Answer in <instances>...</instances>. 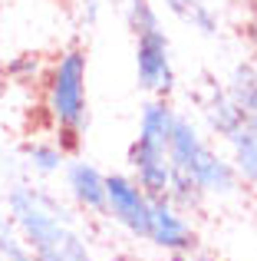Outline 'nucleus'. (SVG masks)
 I'll list each match as a JSON object with an SVG mask.
<instances>
[{
  "mask_svg": "<svg viewBox=\"0 0 257 261\" xmlns=\"http://www.w3.org/2000/svg\"><path fill=\"white\" fill-rule=\"evenodd\" d=\"M7 215L33 261H96L70 208L50 192L13 185L7 192Z\"/></svg>",
  "mask_w": 257,
  "mask_h": 261,
  "instance_id": "1",
  "label": "nucleus"
},
{
  "mask_svg": "<svg viewBox=\"0 0 257 261\" xmlns=\"http://www.w3.org/2000/svg\"><path fill=\"white\" fill-rule=\"evenodd\" d=\"M86 76H89V60L83 46H66L59 57L46 66L43 76V116L53 129L56 142L73 152L83 142L86 122H89V96H86Z\"/></svg>",
  "mask_w": 257,
  "mask_h": 261,
  "instance_id": "2",
  "label": "nucleus"
},
{
  "mask_svg": "<svg viewBox=\"0 0 257 261\" xmlns=\"http://www.w3.org/2000/svg\"><path fill=\"white\" fill-rule=\"evenodd\" d=\"M175 119H178V113L168 99L155 96L152 102L142 106L139 133L128 146V169H132V178L145 189L148 198H162L168 192V182H172L168 146H172Z\"/></svg>",
  "mask_w": 257,
  "mask_h": 261,
  "instance_id": "3",
  "label": "nucleus"
},
{
  "mask_svg": "<svg viewBox=\"0 0 257 261\" xmlns=\"http://www.w3.org/2000/svg\"><path fill=\"white\" fill-rule=\"evenodd\" d=\"M168 159H172V172L191 178L205 198H231L241 185L231 159H224V155L205 139V133H201L191 119H185V116L175 119Z\"/></svg>",
  "mask_w": 257,
  "mask_h": 261,
  "instance_id": "4",
  "label": "nucleus"
},
{
  "mask_svg": "<svg viewBox=\"0 0 257 261\" xmlns=\"http://www.w3.org/2000/svg\"><path fill=\"white\" fill-rule=\"evenodd\" d=\"M125 20L135 40V76L145 93L168 99L175 93L178 73H175V57H172V40L162 30V17L152 0H128Z\"/></svg>",
  "mask_w": 257,
  "mask_h": 261,
  "instance_id": "5",
  "label": "nucleus"
},
{
  "mask_svg": "<svg viewBox=\"0 0 257 261\" xmlns=\"http://www.w3.org/2000/svg\"><path fill=\"white\" fill-rule=\"evenodd\" d=\"M148 212H152V198L145 195L139 182L125 172H112L106 175V218L119 225L122 231H128L132 238L145 242L148 235Z\"/></svg>",
  "mask_w": 257,
  "mask_h": 261,
  "instance_id": "6",
  "label": "nucleus"
},
{
  "mask_svg": "<svg viewBox=\"0 0 257 261\" xmlns=\"http://www.w3.org/2000/svg\"><path fill=\"white\" fill-rule=\"evenodd\" d=\"M145 242H152L155 248L175 255V251H185V248H191V245H198V235H195L191 222H188V212H181L178 205H172L162 195V198H152Z\"/></svg>",
  "mask_w": 257,
  "mask_h": 261,
  "instance_id": "7",
  "label": "nucleus"
},
{
  "mask_svg": "<svg viewBox=\"0 0 257 261\" xmlns=\"http://www.w3.org/2000/svg\"><path fill=\"white\" fill-rule=\"evenodd\" d=\"M63 182L76 208L89 212V215H103L106 212V172H99L92 162L86 159H66L63 166Z\"/></svg>",
  "mask_w": 257,
  "mask_h": 261,
  "instance_id": "8",
  "label": "nucleus"
},
{
  "mask_svg": "<svg viewBox=\"0 0 257 261\" xmlns=\"http://www.w3.org/2000/svg\"><path fill=\"white\" fill-rule=\"evenodd\" d=\"M201 113H205L208 129H211L214 136H221V139L234 136L241 126H244V116H241L238 102L231 99L228 86L224 83H214V80L205 86V96H201Z\"/></svg>",
  "mask_w": 257,
  "mask_h": 261,
  "instance_id": "9",
  "label": "nucleus"
},
{
  "mask_svg": "<svg viewBox=\"0 0 257 261\" xmlns=\"http://www.w3.org/2000/svg\"><path fill=\"white\" fill-rule=\"evenodd\" d=\"M228 93L238 102L241 116H244V126L257 136V66L251 63H238L228 76Z\"/></svg>",
  "mask_w": 257,
  "mask_h": 261,
  "instance_id": "10",
  "label": "nucleus"
},
{
  "mask_svg": "<svg viewBox=\"0 0 257 261\" xmlns=\"http://www.w3.org/2000/svg\"><path fill=\"white\" fill-rule=\"evenodd\" d=\"M228 149H231V166L238 172V182L251 185L257 192V136L247 126H241L234 136H228Z\"/></svg>",
  "mask_w": 257,
  "mask_h": 261,
  "instance_id": "11",
  "label": "nucleus"
},
{
  "mask_svg": "<svg viewBox=\"0 0 257 261\" xmlns=\"http://www.w3.org/2000/svg\"><path fill=\"white\" fill-rule=\"evenodd\" d=\"M23 159H26V166H30L37 175L46 178V175L63 172L66 149L59 146L56 139H33V142H26V146H23Z\"/></svg>",
  "mask_w": 257,
  "mask_h": 261,
  "instance_id": "12",
  "label": "nucleus"
},
{
  "mask_svg": "<svg viewBox=\"0 0 257 261\" xmlns=\"http://www.w3.org/2000/svg\"><path fill=\"white\" fill-rule=\"evenodd\" d=\"M165 7L178 20H185L188 27H195L201 37H214L218 33V17H214V10L205 0H165Z\"/></svg>",
  "mask_w": 257,
  "mask_h": 261,
  "instance_id": "13",
  "label": "nucleus"
},
{
  "mask_svg": "<svg viewBox=\"0 0 257 261\" xmlns=\"http://www.w3.org/2000/svg\"><path fill=\"white\" fill-rule=\"evenodd\" d=\"M7 76L13 80L17 86H40L46 76V66L40 63L37 53H20L7 63Z\"/></svg>",
  "mask_w": 257,
  "mask_h": 261,
  "instance_id": "14",
  "label": "nucleus"
},
{
  "mask_svg": "<svg viewBox=\"0 0 257 261\" xmlns=\"http://www.w3.org/2000/svg\"><path fill=\"white\" fill-rule=\"evenodd\" d=\"M0 255L7 261L26 255V248H23V242H20V235H17V228H13V222H10L4 205H0Z\"/></svg>",
  "mask_w": 257,
  "mask_h": 261,
  "instance_id": "15",
  "label": "nucleus"
},
{
  "mask_svg": "<svg viewBox=\"0 0 257 261\" xmlns=\"http://www.w3.org/2000/svg\"><path fill=\"white\" fill-rule=\"evenodd\" d=\"M172 261H205L201 258V251H198V245H191V248H185V251H175V255H168Z\"/></svg>",
  "mask_w": 257,
  "mask_h": 261,
  "instance_id": "16",
  "label": "nucleus"
},
{
  "mask_svg": "<svg viewBox=\"0 0 257 261\" xmlns=\"http://www.w3.org/2000/svg\"><path fill=\"white\" fill-rule=\"evenodd\" d=\"M109 261H139V258H132V255H112Z\"/></svg>",
  "mask_w": 257,
  "mask_h": 261,
  "instance_id": "17",
  "label": "nucleus"
},
{
  "mask_svg": "<svg viewBox=\"0 0 257 261\" xmlns=\"http://www.w3.org/2000/svg\"><path fill=\"white\" fill-rule=\"evenodd\" d=\"M10 261H33V258H30V255H23V258H10Z\"/></svg>",
  "mask_w": 257,
  "mask_h": 261,
  "instance_id": "18",
  "label": "nucleus"
}]
</instances>
